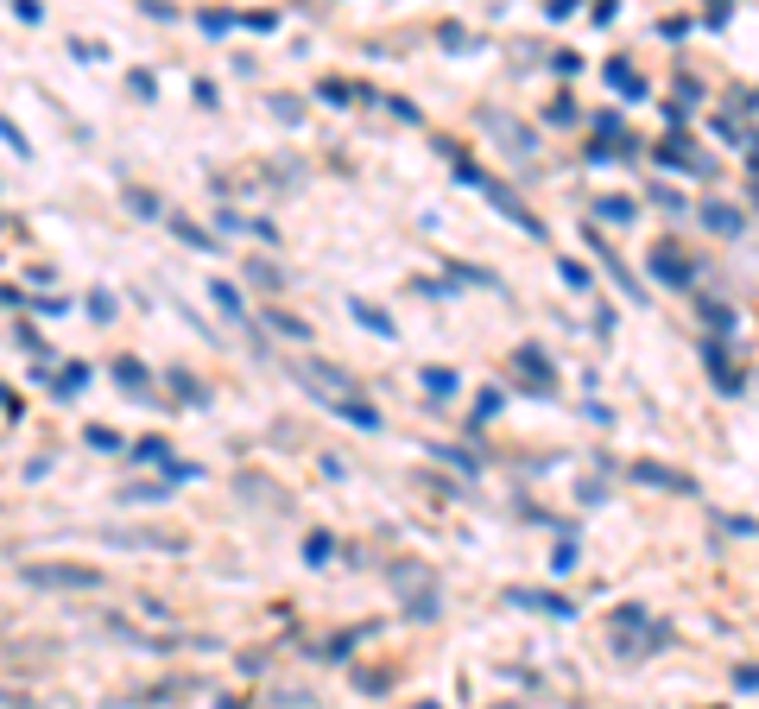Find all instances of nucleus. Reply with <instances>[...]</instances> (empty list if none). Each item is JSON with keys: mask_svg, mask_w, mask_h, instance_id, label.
Wrapping results in <instances>:
<instances>
[{"mask_svg": "<svg viewBox=\"0 0 759 709\" xmlns=\"http://www.w3.org/2000/svg\"><path fill=\"white\" fill-rule=\"evenodd\" d=\"M456 177H462V184H475V190H481V197H488V203H494L501 216H512L519 228H531V235H544V222H538V216H531V209H525V203H519V197L506 190L501 177H488L481 165H456Z\"/></svg>", "mask_w": 759, "mask_h": 709, "instance_id": "1", "label": "nucleus"}, {"mask_svg": "<svg viewBox=\"0 0 759 709\" xmlns=\"http://www.w3.org/2000/svg\"><path fill=\"white\" fill-rule=\"evenodd\" d=\"M25 582H32V589H96L102 570H89V564H25Z\"/></svg>", "mask_w": 759, "mask_h": 709, "instance_id": "2", "label": "nucleus"}, {"mask_svg": "<svg viewBox=\"0 0 759 709\" xmlns=\"http://www.w3.org/2000/svg\"><path fill=\"white\" fill-rule=\"evenodd\" d=\"M696 349H703V368H709V380H715L728 400H741V374L728 368V342H722V336H703Z\"/></svg>", "mask_w": 759, "mask_h": 709, "instance_id": "3", "label": "nucleus"}, {"mask_svg": "<svg viewBox=\"0 0 759 709\" xmlns=\"http://www.w3.org/2000/svg\"><path fill=\"white\" fill-rule=\"evenodd\" d=\"M632 481H645V488H664V494H696V475H683V469H664V462H632Z\"/></svg>", "mask_w": 759, "mask_h": 709, "instance_id": "4", "label": "nucleus"}, {"mask_svg": "<svg viewBox=\"0 0 759 709\" xmlns=\"http://www.w3.org/2000/svg\"><path fill=\"white\" fill-rule=\"evenodd\" d=\"M589 248H595V254H602V267H608V273H614V285H621V291H627L632 304H645V285L632 279V267H627V260H621V254H614V248H608V241H602V235H589Z\"/></svg>", "mask_w": 759, "mask_h": 709, "instance_id": "5", "label": "nucleus"}, {"mask_svg": "<svg viewBox=\"0 0 759 709\" xmlns=\"http://www.w3.org/2000/svg\"><path fill=\"white\" fill-rule=\"evenodd\" d=\"M512 361H519V374H525V380H531V387H538L544 400L557 393V374H551V361H544V349H531V342H525V349H519Z\"/></svg>", "mask_w": 759, "mask_h": 709, "instance_id": "6", "label": "nucleus"}, {"mask_svg": "<svg viewBox=\"0 0 759 709\" xmlns=\"http://www.w3.org/2000/svg\"><path fill=\"white\" fill-rule=\"evenodd\" d=\"M506 602H519V608H538V614H557V621H570V614H576V602H563V595H551V589H538V595H531V589H512Z\"/></svg>", "mask_w": 759, "mask_h": 709, "instance_id": "7", "label": "nucleus"}, {"mask_svg": "<svg viewBox=\"0 0 759 709\" xmlns=\"http://www.w3.org/2000/svg\"><path fill=\"white\" fill-rule=\"evenodd\" d=\"M652 273H658L664 285H677V291H683V285L696 279V273H690V260H677V254H671V241H664V248L652 254Z\"/></svg>", "mask_w": 759, "mask_h": 709, "instance_id": "8", "label": "nucleus"}, {"mask_svg": "<svg viewBox=\"0 0 759 709\" xmlns=\"http://www.w3.org/2000/svg\"><path fill=\"white\" fill-rule=\"evenodd\" d=\"M696 310H703V323H709L715 336H734V329H741V310H728L722 298H696Z\"/></svg>", "mask_w": 759, "mask_h": 709, "instance_id": "9", "label": "nucleus"}, {"mask_svg": "<svg viewBox=\"0 0 759 709\" xmlns=\"http://www.w3.org/2000/svg\"><path fill=\"white\" fill-rule=\"evenodd\" d=\"M703 222H709L722 241H734V235L747 228V216H741V209H728V203H709V209H703Z\"/></svg>", "mask_w": 759, "mask_h": 709, "instance_id": "10", "label": "nucleus"}, {"mask_svg": "<svg viewBox=\"0 0 759 709\" xmlns=\"http://www.w3.org/2000/svg\"><path fill=\"white\" fill-rule=\"evenodd\" d=\"M336 419H349V425H361V430H380V412H368V406H355V400H323Z\"/></svg>", "mask_w": 759, "mask_h": 709, "instance_id": "11", "label": "nucleus"}, {"mask_svg": "<svg viewBox=\"0 0 759 709\" xmlns=\"http://www.w3.org/2000/svg\"><path fill=\"white\" fill-rule=\"evenodd\" d=\"M608 83H614V89H621L627 102H639V96H645V83L632 76V64H627V57H614V64H608Z\"/></svg>", "mask_w": 759, "mask_h": 709, "instance_id": "12", "label": "nucleus"}, {"mask_svg": "<svg viewBox=\"0 0 759 709\" xmlns=\"http://www.w3.org/2000/svg\"><path fill=\"white\" fill-rule=\"evenodd\" d=\"M430 456H437V462H450V469H462V475H481V456L456 450V443H430Z\"/></svg>", "mask_w": 759, "mask_h": 709, "instance_id": "13", "label": "nucleus"}, {"mask_svg": "<svg viewBox=\"0 0 759 709\" xmlns=\"http://www.w3.org/2000/svg\"><path fill=\"white\" fill-rule=\"evenodd\" d=\"M595 216H602V222H632V216H639V203H627V197H602V203H595Z\"/></svg>", "mask_w": 759, "mask_h": 709, "instance_id": "14", "label": "nucleus"}, {"mask_svg": "<svg viewBox=\"0 0 759 709\" xmlns=\"http://www.w3.org/2000/svg\"><path fill=\"white\" fill-rule=\"evenodd\" d=\"M171 228H177V235H184V241H190L197 254H216V241H209V235L197 228V222H184V216H171Z\"/></svg>", "mask_w": 759, "mask_h": 709, "instance_id": "15", "label": "nucleus"}, {"mask_svg": "<svg viewBox=\"0 0 759 709\" xmlns=\"http://www.w3.org/2000/svg\"><path fill=\"white\" fill-rule=\"evenodd\" d=\"M557 273H563V285H570V291H582V298H589V267H576V260H557Z\"/></svg>", "mask_w": 759, "mask_h": 709, "instance_id": "16", "label": "nucleus"}, {"mask_svg": "<svg viewBox=\"0 0 759 709\" xmlns=\"http://www.w3.org/2000/svg\"><path fill=\"white\" fill-rule=\"evenodd\" d=\"M424 393H443V400H450V393H456V374H450V368H424Z\"/></svg>", "mask_w": 759, "mask_h": 709, "instance_id": "17", "label": "nucleus"}, {"mask_svg": "<svg viewBox=\"0 0 759 709\" xmlns=\"http://www.w3.org/2000/svg\"><path fill=\"white\" fill-rule=\"evenodd\" d=\"M209 298H216V304H222L228 317H241V291H235L228 279H216V285H209Z\"/></svg>", "mask_w": 759, "mask_h": 709, "instance_id": "18", "label": "nucleus"}, {"mask_svg": "<svg viewBox=\"0 0 759 709\" xmlns=\"http://www.w3.org/2000/svg\"><path fill=\"white\" fill-rule=\"evenodd\" d=\"M349 310H355V317H361V323H368V329H380V336H392V317H380L374 304H361V298H355V304H349Z\"/></svg>", "mask_w": 759, "mask_h": 709, "instance_id": "19", "label": "nucleus"}, {"mask_svg": "<svg viewBox=\"0 0 759 709\" xmlns=\"http://www.w3.org/2000/svg\"><path fill=\"white\" fill-rule=\"evenodd\" d=\"M722 532H741V539H759V520H741V513H722Z\"/></svg>", "mask_w": 759, "mask_h": 709, "instance_id": "20", "label": "nucleus"}, {"mask_svg": "<svg viewBox=\"0 0 759 709\" xmlns=\"http://www.w3.org/2000/svg\"><path fill=\"white\" fill-rule=\"evenodd\" d=\"M115 380H121V387H146V368H139V361H121Z\"/></svg>", "mask_w": 759, "mask_h": 709, "instance_id": "21", "label": "nucleus"}, {"mask_svg": "<svg viewBox=\"0 0 759 709\" xmlns=\"http://www.w3.org/2000/svg\"><path fill=\"white\" fill-rule=\"evenodd\" d=\"M272 329H285V336H298V342H304V336H310V329H304V323H298V317H285V310H272Z\"/></svg>", "mask_w": 759, "mask_h": 709, "instance_id": "22", "label": "nucleus"}, {"mask_svg": "<svg viewBox=\"0 0 759 709\" xmlns=\"http://www.w3.org/2000/svg\"><path fill=\"white\" fill-rule=\"evenodd\" d=\"M83 380H89V368L76 361V368H64V380H57V387H64V393H83Z\"/></svg>", "mask_w": 759, "mask_h": 709, "instance_id": "23", "label": "nucleus"}, {"mask_svg": "<svg viewBox=\"0 0 759 709\" xmlns=\"http://www.w3.org/2000/svg\"><path fill=\"white\" fill-rule=\"evenodd\" d=\"M551 570H557V576L576 570V545H557V552H551Z\"/></svg>", "mask_w": 759, "mask_h": 709, "instance_id": "24", "label": "nucleus"}, {"mask_svg": "<svg viewBox=\"0 0 759 709\" xmlns=\"http://www.w3.org/2000/svg\"><path fill=\"white\" fill-rule=\"evenodd\" d=\"M329 552H336L329 539H310V545H304V558H310V564H329Z\"/></svg>", "mask_w": 759, "mask_h": 709, "instance_id": "25", "label": "nucleus"}, {"mask_svg": "<svg viewBox=\"0 0 759 709\" xmlns=\"http://www.w3.org/2000/svg\"><path fill=\"white\" fill-rule=\"evenodd\" d=\"M89 443H96V450H121V437H115V430H102V425H89Z\"/></svg>", "mask_w": 759, "mask_h": 709, "instance_id": "26", "label": "nucleus"}, {"mask_svg": "<svg viewBox=\"0 0 759 709\" xmlns=\"http://www.w3.org/2000/svg\"><path fill=\"white\" fill-rule=\"evenodd\" d=\"M734 691H759V665H741V672H734Z\"/></svg>", "mask_w": 759, "mask_h": 709, "instance_id": "27", "label": "nucleus"}, {"mask_svg": "<svg viewBox=\"0 0 759 709\" xmlns=\"http://www.w3.org/2000/svg\"><path fill=\"white\" fill-rule=\"evenodd\" d=\"M747 165H754V177H759V140L747 146ZM754 190H759V184H754Z\"/></svg>", "mask_w": 759, "mask_h": 709, "instance_id": "28", "label": "nucleus"}]
</instances>
